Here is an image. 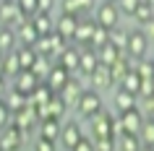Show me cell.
I'll use <instances>...</instances> for the list:
<instances>
[{
  "mask_svg": "<svg viewBox=\"0 0 154 151\" xmlns=\"http://www.w3.org/2000/svg\"><path fill=\"white\" fill-rule=\"evenodd\" d=\"M138 135H141V141H144L146 149H154V115H146L144 125H141V130H138Z\"/></svg>",
  "mask_w": 154,
  "mask_h": 151,
  "instance_id": "obj_26",
  "label": "cell"
},
{
  "mask_svg": "<svg viewBox=\"0 0 154 151\" xmlns=\"http://www.w3.org/2000/svg\"><path fill=\"white\" fill-rule=\"evenodd\" d=\"M138 104L144 115H154V94H146V96H138Z\"/></svg>",
  "mask_w": 154,
  "mask_h": 151,
  "instance_id": "obj_38",
  "label": "cell"
},
{
  "mask_svg": "<svg viewBox=\"0 0 154 151\" xmlns=\"http://www.w3.org/2000/svg\"><path fill=\"white\" fill-rule=\"evenodd\" d=\"M84 138L81 133V125L79 122H65L63 130H60V146L63 149H76V143Z\"/></svg>",
  "mask_w": 154,
  "mask_h": 151,
  "instance_id": "obj_10",
  "label": "cell"
},
{
  "mask_svg": "<svg viewBox=\"0 0 154 151\" xmlns=\"http://www.w3.org/2000/svg\"><path fill=\"white\" fill-rule=\"evenodd\" d=\"M141 29H144V34L149 37V42H154V18L146 21V24H141Z\"/></svg>",
  "mask_w": 154,
  "mask_h": 151,
  "instance_id": "obj_41",
  "label": "cell"
},
{
  "mask_svg": "<svg viewBox=\"0 0 154 151\" xmlns=\"http://www.w3.org/2000/svg\"><path fill=\"white\" fill-rule=\"evenodd\" d=\"M136 99L138 96L133 94V91H128V89H118V91H115V107H118V110H131V107H136Z\"/></svg>",
  "mask_w": 154,
  "mask_h": 151,
  "instance_id": "obj_25",
  "label": "cell"
},
{
  "mask_svg": "<svg viewBox=\"0 0 154 151\" xmlns=\"http://www.w3.org/2000/svg\"><path fill=\"white\" fill-rule=\"evenodd\" d=\"M0 18H3V24H5V26H18L21 21H26L29 16L21 11L18 0H3V3H0Z\"/></svg>",
  "mask_w": 154,
  "mask_h": 151,
  "instance_id": "obj_4",
  "label": "cell"
},
{
  "mask_svg": "<svg viewBox=\"0 0 154 151\" xmlns=\"http://www.w3.org/2000/svg\"><path fill=\"white\" fill-rule=\"evenodd\" d=\"M94 26H97V21H79V29H76V37H73V42L76 44H81V47H89L91 44V37H94Z\"/></svg>",
  "mask_w": 154,
  "mask_h": 151,
  "instance_id": "obj_18",
  "label": "cell"
},
{
  "mask_svg": "<svg viewBox=\"0 0 154 151\" xmlns=\"http://www.w3.org/2000/svg\"><path fill=\"white\" fill-rule=\"evenodd\" d=\"M18 5H21V11H24L26 16L32 18V16H37V13H39V0H18Z\"/></svg>",
  "mask_w": 154,
  "mask_h": 151,
  "instance_id": "obj_36",
  "label": "cell"
},
{
  "mask_svg": "<svg viewBox=\"0 0 154 151\" xmlns=\"http://www.w3.org/2000/svg\"><path fill=\"white\" fill-rule=\"evenodd\" d=\"M120 5H115L112 0H107V3H102L97 8V21L102 26H107V29H115L118 26V18H120Z\"/></svg>",
  "mask_w": 154,
  "mask_h": 151,
  "instance_id": "obj_6",
  "label": "cell"
},
{
  "mask_svg": "<svg viewBox=\"0 0 154 151\" xmlns=\"http://www.w3.org/2000/svg\"><path fill=\"white\" fill-rule=\"evenodd\" d=\"M52 5H55V0H39V8L42 11H52Z\"/></svg>",
  "mask_w": 154,
  "mask_h": 151,
  "instance_id": "obj_42",
  "label": "cell"
},
{
  "mask_svg": "<svg viewBox=\"0 0 154 151\" xmlns=\"http://www.w3.org/2000/svg\"><path fill=\"white\" fill-rule=\"evenodd\" d=\"M81 50H84L81 44H76V47H71V44H68V47L63 50V55H60V60H57V63L65 65L71 73H79V65H81Z\"/></svg>",
  "mask_w": 154,
  "mask_h": 151,
  "instance_id": "obj_13",
  "label": "cell"
},
{
  "mask_svg": "<svg viewBox=\"0 0 154 151\" xmlns=\"http://www.w3.org/2000/svg\"><path fill=\"white\" fill-rule=\"evenodd\" d=\"M24 71V65L18 60V52L16 50H11V52H3V78H16L18 73Z\"/></svg>",
  "mask_w": 154,
  "mask_h": 151,
  "instance_id": "obj_11",
  "label": "cell"
},
{
  "mask_svg": "<svg viewBox=\"0 0 154 151\" xmlns=\"http://www.w3.org/2000/svg\"><path fill=\"white\" fill-rule=\"evenodd\" d=\"M125 52H128L131 57H136V60L146 57V52H149V37L144 34V29L128 32V47H125Z\"/></svg>",
  "mask_w": 154,
  "mask_h": 151,
  "instance_id": "obj_3",
  "label": "cell"
},
{
  "mask_svg": "<svg viewBox=\"0 0 154 151\" xmlns=\"http://www.w3.org/2000/svg\"><path fill=\"white\" fill-rule=\"evenodd\" d=\"M37 86H39V78H37V73H34L32 68H24V71L13 78V89L21 91V94H26V96H32V91Z\"/></svg>",
  "mask_w": 154,
  "mask_h": 151,
  "instance_id": "obj_7",
  "label": "cell"
},
{
  "mask_svg": "<svg viewBox=\"0 0 154 151\" xmlns=\"http://www.w3.org/2000/svg\"><path fill=\"white\" fill-rule=\"evenodd\" d=\"M120 120H123V125H125L128 133H138L141 125H144V120H146V115H144L141 107H131V110H123L120 112Z\"/></svg>",
  "mask_w": 154,
  "mask_h": 151,
  "instance_id": "obj_9",
  "label": "cell"
},
{
  "mask_svg": "<svg viewBox=\"0 0 154 151\" xmlns=\"http://www.w3.org/2000/svg\"><path fill=\"white\" fill-rule=\"evenodd\" d=\"M55 94H57V91H55L52 86H50L47 81H39V86H37V89L32 91V96H29V102L39 107V104H47V102H50V99H52Z\"/></svg>",
  "mask_w": 154,
  "mask_h": 151,
  "instance_id": "obj_21",
  "label": "cell"
},
{
  "mask_svg": "<svg viewBox=\"0 0 154 151\" xmlns=\"http://www.w3.org/2000/svg\"><path fill=\"white\" fill-rule=\"evenodd\" d=\"M141 81H144V78L138 76V71H128V76L120 81V86L128 89V91H133V94L138 96V91H141Z\"/></svg>",
  "mask_w": 154,
  "mask_h": 151,
  "instance_id": "obj_29",
  "label": "cell"
},
{
  "mask_svg": "<svg viewBox=\"0 0 154 151\" xmlns=\"http://www.w3.org/2000/svg\"><path fill=\"white\" fill-rule=\"evenodd\" d=\"M91 149H97V141H94V135H84L81 141L76 143V151H91Z\"/></svg>",
  "mask_w": 154,
  "mask_h": 151,
  "instance_id": "obj_39",
  "label": "cell"
},
{
  "mask_svg": "<svg viewBox=\"0 0 154 151\" xmlns=\"http://www.w3.org/2000/svg\"><path fill=\"white\" fill-rule=\"evenodd\" d=\"M24 128H18L16 122H11L8 128H0V146L5 151H11V149H21L24 146Z\"/></svg>",
  "mask_w": 154,
  "mask_h": 151,
  "instance_id": "obj_5",
  "label": "cell"
},
{
  "mask_svg": "<svg viewBox=\"0 0 154 151\" xmlns=\"http://www.w3.org/2000/svg\"><path fill=\"white\" fill-rule=\"evenodd\" d=\"M60 130H63V125H60V117H45L39 120V135L42 138H50V141H60Z\"/></svg>",
  "mask_w": 154,
  "mask_h": 151,
  "instance_id": "obj_17",
  "label": "cell"
},
{
  "mask_svg": "<svg viewBox=\"0 0 154 151\" xmlns=\"http://www.w3.org/2000/svg\"><path fill=\"white\" fill-rule=\"evenodd\" d=\"M133 18H136V24H146V21H152V18H154V5H152V3H146V0H141V5L136 8Z\"/></svg>",
  "mask_w": 154,
  "mask_h": 151,
  "instance_id": "obj_30",
  "label": "cell"
},
{
  "mask_svg": "<svg viewBox=\"0 0 154 151\" xmlns=\"http://www.w3.org/2000/svg\"><path fill=\"white\" fill-rule=\"evenodd\" d=\"M152 63H154V55H152Z\"/></svg>",
  "mask_w": 154,
  "mask_h": 151,
  "instance_id": "obj_44",
  "label": "cell"
},
{
  "mask_svg": "<svg viewBox=\"0 0 154 151\" xmlns=\"http://www.w3.org/2000/svg\"><path fill=\"white\" fill-rule=\"evenodd\" d=\"M37 110H39V120H45V117H63L65 110H68V104H65V99L60 94H55L47 104H39Z\"/></svg>",
  "mask_w": 154,
  "mask_h": 151,
  "instance_id": "obj_8",
  "label": "cell"
},
{
  "mask_svg": "<svg viewBox=\"0 0 154 151\" xmlns=\"http://www.w3.org/2000/svg\"><path fill=\"white\" fill-rule=\"evenodd\" d=\"M16 52H18V60H21L24 68H34V63L39 60V52H37L34 44H18Z\"/></svg>",
  "mask_w": 154,
  "mask_h": 151,
  "instance_id": "obj_24",
  "label": "cell"
},
{
  "mask_svg": "<svg viewBox=\"0 0 154 151\" xmlns=\"http://www.w3.org/2000/svg\"><path fill=\"white\" fill-rule=\"evenodd\" d=\"M125 50H120V47H115L112 42H107V44H102V47H97V55H99V63H105V65H112L118 57L123 55Z\"/></svg>",
  "mask_w": 154,
  "mask_h": 151,
  "instance_id": "obj_23",
  "label": "cell"
},
{
  "mask_svg": "<svg viewBox=\"0 0 154 151\" xmlns=\"http://www.w3.org/2000/svg\"><path fill=\"white\" fill-rule=\"evenodd\" d=\"M16 34H18V44H37V39L42 37V34L37 32V26H34L32 18L21 21V24L16 26Z\"/></svg>",
  "mask_w": 154,
  "mask_h": 151,
  "instance_id": "obj_15",
  "label": "cell"
},
{
  "mask_svg": "<svg viewBox=\"0 0 154 151\" xmlns=\"http://www.w3.org/2000/svg\"><path fill=\"white\" fill-rule=\"evenodd\" d=\"M50 63H52V60H50V57H42V55H39V60L34 63V68H32V71L37 73V78H39V81H47L50 71H52V65H50Z\"/></svg>",
  "mask_w": 154,
  "mask_h": 151,
  "instance_id": "obj_32",
  "label": "cell"
},
{
  "mask_svg": "<svg viewBox=\"0 0 154 151\" xmlns=\"http://www.w3.org/2000/svg\"><path fill=\"white\" fill-rule=\"evenodd\" d=\"M118 5H120V11L125 13V16H131V18H133L136 8L141 5V0H118Z\"/></svg>",
  "mask_w": 154,
  "mask_h": 151,
  "instance_id": "obj_37",
  "label": "cell"
},
{
  "mask_svg": "<svg viewBox=\"0 0 154 151\" xmlns=\"http://www.w3.org/2000/svg\"><path fill=\"white\" fill-rule=\"evenodd\" d=\"M110 42H112L115 47L125 50V47H128V32H123L120 26H115V29H110Z\"/></svg>",
  "mask_w": 154,
  "mask_h": 151,
  "instance_id": "obj_33",
  "label": "cell"
},
{
  "mask_svg": "<svg viewBox=\"0 0 154 151\" xmlns=\"http://www.w3.org/2000/svg\"><path fill=\"white\" fill-rule=\"evenodd\" d=\"M112 122L115 117L110 115V112H99V115H94L91 117V135H94V141H102V138H115L112 135Z\"/></svg>",
  "mask_w": 154,
  "mask_h": 151,
  "instance_id": "obj_2",
  "label": "cell"
},
{
  "mask_svg": "<svg viewBox=\"0 0 154 151\" xmlns=\"http://www.w3.org/2000/svg\"><path fill=\"white\" fill-rule=\"evenodd\" d=\"M118 146H120L123 151H136V149L144 146V141H141V135H138V133H125L120 141H118Z\"/></svg>",
  "mask_w": 154,
  "mask_h": 151,
  "instance_id": "obj_28",
  "label": "cell"
},
{
  "mask_svg": "<svg viewBox=\"0 0 154 151\" xmlns=\"http://www.w3.org/2000/svg\"><path fill=\"white\" fill-rule=\"evenodd\" d=\"M107 42H110V29L97 21V26H94V37H91V47H102V44H107Z\"/></svg>",
  "mask_w": 154,
  "mask_h": 151,
  "instance_id": "obj_31",
  "label": "cell"
},
{
  "mask_svg": "<svg viewBox=\"0 0 154 151\" xmlns=\"http://www.w3.org/2000/svg\"><path fill=\"white\" fill-rule=\"evenodd\" d=\"M84 91H86V89H84L76 78H71L63 89H60V91H57V94L65 99V104H68V107H76V104H79V99L84 96Z\"/></svg>",
  "mask_w": 154,
  "mask_h": 151,
  "instance_id": "obj_14",
  "label": "cell"
},
{
  "mask_svg": "<svg viewBox=\"0 0 154 151\" xmlns=\"http://www.w3.org/2000/svg\"><path fill=\"white\" fill-rule=\"evenodd\" d=\"M99 65V55H97V47H84L81 50V65H79V73L81 76H91V73L97 71Z\"/></svg>",
  "mask_w": 154,
  "mask_h": 151,
  "instance_id": "obj_12",
  "label": "cell"
},
{
  "mask_svg": "<svg viewBox=\"0 0 154 151\" xmlns=\"http://www.w3.org/2000/svg\"><path fill=\"white\" fill-rule=\"evenodd\" d=\"M16 42H18V34L13 32L11 26H5V24H3V29H0V47H3V52H11Z\"/></svg>",
  "mask_w": 154,
  "mask_h": 151,
  "instance_id": "obj_27",
  "label": "cell"
},
{
  "mask_svg": "<svg viewBox=\"0 0 154 151\" xmlns=\"http://www.w3.org/2000/svg\"><path fill=\"white\" fill-rule=\"evenodd\" d=\"M55 149V141H50V138H37V151H52Z\"/></svg>",
  "mask_w": 154,
  "mask_h": 151,
  "instance_id": "obj_40",
  "label": "cell"
},
{
  "mask_svg": "<svg viewBox=\"0 0 154 151\" xmlns=\"http://www.w3.org/2000/svg\"><path fill=\"white\" fill-rule=\"evenodd\" d=\"M91 78V83L97 89H107V86H115V81H112V71H110V65H105V63H99L97 65V71L89 76Z\"/></svg>",
  "mask_w": 154,
  "mask_h": 151,
  "instance_id": "obj_20",
  "label": "cell"
},
{
  "mask_svg": "<svg viewBox=\"0 0 154 151\" xmlns=\"http://www.w3.org/2000/svg\"><path fill=\"white\" fill-rule=\"evenodd\" d=\"M76 110H79V115H81L84 120H91L94 115L102 112V96H99L94 89H86L84 96L79 99V104H76Z\"/></svg>",
  "mask_w": 154,
  "mask_h": 151,
  "instance_id": "obj_1",
  "label": "cell"
},
{
  "mask_svg": "<svg viewBox=\"0 0 154 151\" xmlns=\"http://www.w3.org/2000/svg\"><path fill=\"white\" fill-rule=\"evenodd\" d=\"M34 26H37V32L42 34V37H47V34H52L57 29V24H52V18H50V11H39L37 16H32Z\"/></svg>",
  "mask_w": 154,
  "mask_h": 151,
  "instance_id": "obj_22",
  "label": "cell"
},
{
  "mask_svg": "<svg viewBox=\"0 0 154 151\" xmlns=\"http://www.w3.org/2000/svg\"><path fill=\"white\" fill-rule=\"evenodd\" d=\"M63 13H73V16H81L84 13V0H63Z\"/></svg>",
  "mask_w": 154,
  "mask_h": 151,
  "instance_id": "obj_35",
  "label": "cell"
},
{
  "mask_svg": "<svg viewBox=\"0 0 154 151\" xmlns=\"http://www.w3.org/2000/svg\"><path fill=\"white\" fill-rule=\"evenodd\" d=\"M133 71H138L141 78H154V63H152V60H144V57H141Z\"/></svg>",
  "mask_w": 154,
  "mask_h": 151,
  "instance_id": "obj_34",
  "label": "cell"
},
{
  "mask_svg": "<svg viewBox=\"0 0 154 151\" xmlns=\"http://www.w3.org/2000/svg\"><path fill=\"white\" fill-rule=\"evenodd\" d=\"M55 24H57V32L63 34L65 39H73V37H76V29H79V16H73V13H63Z\"/></svg>",
  "mask_w": 154,
  "mask_h": 151,
  "instance_id": "obj_19",
  "label": "cell"
},
{
  "mask_svg": "<svg viewBox=\"0 0 154 151\" xmlns=\"http://www.w3.org/2000/svg\"><path fill=\"white\" fill-rule=\"evenodd\" d=\"M146 3H152V5H154V0H146Z\"/></svg>",
  "mask_w": 154,
  "mask_h": 151,
  "instance_id": "obj_43",
  "label": "cell"
},
{
  "mask_svg": "<svg viewBox=\"0 0 154 151\" xmlns=\"http://www.w3.org/2000/svg\"><path fill=\"white\" fill-rule=\"evenodd\" d=\"M73 78V73L68 71V68H65V65H52V71H50V76H47V83L52 89H55V91H60V89L65 86V83H68V81Z\"/></svg>",
  "mask_w": 154,
  "mask_h": 151,
  "instance_id": "obj_16",
  "label": "cell"
}]
</instances>
